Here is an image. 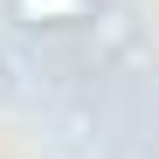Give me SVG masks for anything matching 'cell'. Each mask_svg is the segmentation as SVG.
Here are the masks:
<instances>
[{"instance_id": "1", "label": "cell", "mask_w": 159, "mask_h": 159, "mask_svg": "<svg viewBox=\"0 0 159 159\" xmlns=\"http://www.w3.org/2000/svg\"><path fill=\"white\" fill-rule=\"evenodd\" d=\"M14 21H28V28H69V21H90L104 0H7Z\"/></svg>"}, {"instance_id": "2", "label": "cell", "mask_w": 159, "mask_h": 159, "mask_svg": "<svg viewBox=\"0 0 159 159\" xmlns=\"http://www.w3.org/2000/svg\"><path fill=\"white\" fill-rule=\"evenodd\" d=\"M0 97H7V62H0Z\"/></svg>"}]
</instances>
